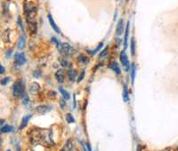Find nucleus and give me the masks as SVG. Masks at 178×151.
Masks as SVG:
<instances>
[{
  "mask_svg": "<svg viewBox=\"0 0 178 151\" xmlns=\"http://www.w3.org/2000/svg\"><path fill=\"white\" fill-rule=\"evenodd\" d=\"M128 35H129V22L126 24V34L124 38V47L126 48L127 46V40H128Z\"/></svg>",
  "mask_w": 178,
  "mask_h": 151,
  "instance_id": "18",
  "label": "nucleus"
},
{
  "mask_svg": "<svg viewBox=\"0 0 178 151\" xmlns=\"http://www.w3.org/2000/svg\"><path fill=\"white\" fill-rule=\"evenodd\" d=\"M68 76L70 78V80L71 82H74L76 80V76H77V71L74 69H70L68 71Z\"/></svg>",
  "mask_w": 178,
  "mask_h": 151,
  "instance_id": "16",
  "label": "nucleus"
},
{
  "mask_svg": "<svg viewBox=\"0 0 178 151\" xmlns=\"http://www.w3.org/2000/svg\"><path fill=\"white\" fill-rule=\"evenodd\" d=\"M59 50H60V53H62V55H69L71 51H72V48L70 46V44L68 43H62L59 47Z\"/></svg>",
  "mask_w": 178,
  "mask_h": 151,
  "instance_id": "3",
  "label": "nucleus"
},
{
  "mask_svg": "<svg viewBox=\"0 0 178 151\" xmlns=\"http://www.w3.org/2000/svg\"><path fill=\"white\" fill-rule=\"evenodd\" d=\"M86 146H87V151H92V149H91V146H90L89 144H87Z\"/></svg>",
  "mask_w": 178,
  "mask_h": 151,
  "instance_id": "35",
  "label": "nucleus"
},
{
  "mask_svg": "<svg viewBox=\"0 0 178 151\" xmlns=\"http://www.w3.org/2000/svg\"><path fill=\"white\" fill-rule=\"evenodd\" d=\"M23 102L24 105H27L28 103H29V101H30V99H29V96L26 94V93H24L23 96Z\"/></svg>",
  "mask_w": 178,
  "mask_h": 151,
  "instance_id": "28",
  "label": "nucleus"
},
{
  "mask_svg": "<svg viewBox=\"0 0 178 151\" xmlns=\"http://www.w3.org/2000/svg\"><path fill=\"white\" fill-rule=\"evenodd\" d=\"M60 63H61V65H62V67H64V68H70V66H71V63L69 62V60H67L64 58L60 59Z\"/></svg>",
  "mask_w": 178,
  "mask_h": 151,
  "instance_id": "21",
  "label": "nucleus"
},
{
  "mask_svg": "<svg viewBox=\"0 0 178 151\" xmlns=\"http://www.w3.org/2000/svg\"><path fill=\"white\" fill-rule=\"evenodd\" d=\"M135 65L133 64V65H132V72H131L132 84H134V82H135Z\"/></svg>",
  "mask_w": 178,
  "mask_h": 151,
  "instance_id": "26",
  "label": "nucleus"
},
{
  "mask_svg": "<svg viewBox=\"0 0 178 151\" xmlns=\"http://www.w3.org/2000/svg\"><path fill=\"white\" fill-rule=\"evenodd\" d=\"M48 21H49L50 25L52 26V28L54 29L55 32H57V33H60V32H61V31H60V29H59V27L56 25V23L54 22V19H53V17H52V15L51 14H48Z\"/></svg>",
  "mask_w": 178,
  "mask_h": 151,
  "instance_id": "12",
  "label": "nucleus"
},
{
  "mask_svg": "<svg viewBox=\"0 0 178 151\" xmlns=\"http://www.w3.org/2000/svg\"><path fill=\"white\" fill-rule=\"evenodd\" d=\"M123 31H124V21L122 19H120L117 25L116 34L118 36H120V35H122Z\"/></svg>",
  "mask_w": 178,
  "mask_h": 151,
  "instance_id": "8",
  "label": "nucleus"
},
{
  "mask_svg": "<svg viewBox=\"0 0 178 151\" xmlns=\"http://www.w3.org/2000/svg\"><path fill=\"white\" fill-rule=\"evenodd\" d=\"M73 150V142L71 140H68L66 143L64 144L63 148L61 151H72Z\"/></svg>",
  "mask_w": 178,
  "mask_h": 151,
  "instance_id": "11",
  "label": "nucleus"
},
{
  "mask_svg": "<svg viewBox=\"0 0 178 151\" xmlns=\"http://www.w3.org/2000/svg\"><path fill=\"white\" fill-rule=\"evenodd\" d=\"M60 105H61V107H62V108L65 107V102H64V100H61V102H60Z\"/></svg>",
  "mask_w": 178,
  "mask_h": 151,
  "instance_id": "34",
  "label": "nucleus"
},
{
  "mask_svg": "<svg viewBox=\"0 0 178 151\" xmlns=\"http://www.w3.org/2000/svg\"><path fill=\"white\" fill-rule=\"evenodd\" d=\"M84 77H85V71H83L79 76H78V78H77V83H80L81 81H82V79H84Z\"/></svg>",
  "mask_w": 178,
  "mask_h": 151,
  "instance_id": "31",
  "label": "nucleus"
},
{
  "mask_svg": "<svg viewBox=\"0 0 178 151\" xmlns=\"http://www.w3.org/2000/svg\"><path fill=\"white\" fill-rule=\"evenodd\" d=\"M55 78L57 79V81H58L59 83H63V82H64L65 77H64V73H63V71H62V69H59V70L56 71V73H55Z\"/></svg>",
  "mask_w": 178,
  "mask_h": 151,
  "instance_id": "10",
  "label": "nucleus"
},
{
  "mask_svg": "<svg viewBox=\"0 0 178 151\" xmlns=\"http://www.w3.org/2000/svg\"><path fill=\"white\" fill-rule=\"evenodd\" d=\"M17 22H18V25H19V27L21 28V30H22V31L23 32V31H24L23 25V22H22V18H21L20 16L18 17V21H17Z\"/></svg>",
  "mask_w": 178,
  "mask_h": 151,
  "instance_id": "29",
  "label": "nucleus"
},
{
  "mask_svg": "<svg viewBox=\"0 0 178 151\" xmlns=\"http://www.w3.org/2000/svg\"><path fill=\"white\" fill-rule=\"evenodd\" d=\"M110 68H111L117 75H120L121 74V69H120V67L118 65V63L116 62V61H113L110 64Z\"/></svg>",
  "mask_w": 178,
  "mask_h": 151,
  "instance_id": "9",
  "label": "nucleus"
},
{
  "mask_svg": "<svg viewBox=\"0 0 178 151\" xmlns=\"http://www.w3.org/2000/svg\"><path fill=\"white\" fill-rule=\"evenodd\" d=\"M123 99H124V101H128V90H127V86L125 85L124 86V90H123Z\"/></svg>",
  "mask_w": 178,
  "mask_h": 151,
  "instance_id": "23",
  "label": "nucleus"
},
{
  "mask_svg": "<svg viewBox=\"0 0 178 151\" xmlns=\"http://www.w3.org/2000/svg\"><path fill=\"white\" fill-rule=\"evenodd\" d=\"M31 118V115H27V116H23V120H22V123H21V125H20L19 129H20V130H23L24 127H26V125L28 124V123H29V121H30Z\"/></svg>",
  "mask_w": 178,
  "mask_h": 151,
  "instance_id": "13",
  "label": "nucleus"
},
{
  "mask_svg": "<svg viewBox=\"0 0 178 151\" xmlns=\"http://www.w3.org/2000/svg\"><path fill=\"white\" fill-rule=\"evenodd\" d=\"M17 151H21L20 150V148H17Z\"/></svg>",
  "mask_w": 178,
  "mask_h": 151,
  "instance_id": "36",
  "label": "nucleus"
},
{
  "mask_svg": "<svg viewBox=\"0 0 178 151\" xmlns=\"http://www.w3.org/2000/svg\"><path fill=\"white\" fill-rule=\"evenodd\" d=\"M108 50H109V46H106L105 48H104V50H102L101 51V53L99 54V58L101 59L102 57H104V56H106V54L108 53Z\"/></svg>",
  "mask_w": 178,
  "mask_h": 151,
  "instance_id": "27",
  "label": "nucleus"
},
{
  "mask_svg": "<svg viewBox=\"0 0 178 151\" xmlns=\"http://www.w3.org/2000/svg\"><path fill=\"white\" fill-rule=\"evenodd\" d=\"M1 130V132L2 133H10V132H13V130H14V127L13 126H11V125H5V126H3L2 128L0 129Z\"/></svg>",
  "mask_w": 178,
  "mask_h": 151,
  "instance_id": "22",
  "label": "nucleus"
},
{
  "mask_svg": "<svg viewBox=\"0 0 178 151\" xmlns=\"http://www.w3.org/2000/svg\"><path fill=\"white\" fill-rule=\"evenodd\" d=\"M25 93V86L22 80H17L13 85V94L15 98H21Z\"/></svg>",
  "mask_w": 178,
  "mask_h": 151,
  "instance_id": "2",
  "label": "nucleus"
},
{
  "mask_svg": "<svg viewBox=\"0 0 178 151\" xmlns=\"http://www.w3.org/2000/svg\"><path fill=\"white\" fill-rule=\"evenodd\" d=\"M4 124H5V120L4 119H0V129L3 127Z\"/></svg>",
  "mask_w": 178,
  "mask_h": 151,
  "instance_id": "33",
  "label": "nucleus"
},
{
  "mask_svg": "<svg viewBox=\"0 0 178 151\" xmlns=\"http://www.w3.org/2000/svg\"><path fill=\"white\" fill-rule=\"evenodd\" d=\"M28 22V26L29 29L32 33H36L37 32V23L36 21H31V22Z\"/></svg>",
  "mask_w": 178,
  "mask_h": 151,
  "instance_id": "15",
  "label": "nucleus"
},
{
  "mask_svg": "<svg viewBox=\"0 0 178 151\" xmlns=\"http://www.w3.org/2000/svg\"><path fill=\"white\" fill-rule=\"evenodd\" d=\"M77 60H78V62L80 63V64H83V65H85V64H87L88 62H89V60H88V58L85 56V55H83V54H80L78 57H77Z\"/></svg>",
  "mask_w": 178,
  "mask_h": 151,
  "instance_id": "17",
  "label": "nucleus"
},
{
  "mask_svg": "<svg viewBox=\"0 0 178 151\" xmlns=\"http://www.w3.org/2000/svg\"><path fill=\"white\" fill-rule=\"evenodd\" d=\"M102 45H103V44H102V42H101V43L98 45V46H97L95 49H93V50H86V52L89 53L90 55H94V54L97 53V52H99V51H100V49L102 47Z\"/></svg>",
  "mask_w": 178,
  "mask_h": 151,
  "instance_id": "19",
  "label": "nucleus"
},
{
  "mask_svg": "<svg viewBox=\"0 0 178 151\" xmlns=\"http://www.w3.org/2000/svg\"><path fill=\"white\" fill-rule=\"evenodd\" d=\"M59 91L61 92V93H62V97H63V99L64 100H69L70 99V93L67 92V91L65 90L64 88H62V87H60L59 88Z\"/></svg>",
  "mask_w": 178,
  "mask_h": 151,
  "instance_id": "20",
  "label": "nucleus"
},
{
  "mask_svg": "<svg viewBox=\"0 0 178 151\" xmlns=\"http://www.w3.org/2000/svg\"><path fill=\"white\" fill-rule=\"evenodd\" d=\"M119 59H120V61H121L122 65L125 67V68H126V70H128V68H129V60H128V57H127L126 53H125L124 51H122V52L120 53Z\"/></svg>",
  "mask_w": 178,
  "mask_h": 151,
  "instance_id": "6",
  "label": "nucleus"
},
{
  "mask_svg": "<svg viewBox=\"0 0 178 151\" xmlns=\"http://www.w3.org/2000/svg\"><path fill=\"white\" fill-rule=\"evenodd\" d=\"M131 54L133 56L135 54V41L134 38L131 39Z\"/></svg>",
  "mask_w": 178,
  "mask_h": 151,
  "instance_id": "25",
  "label": "nucleus"
},
{
  "mask_svg": "<svg viewBox=\"0 0 178 151\" xmlns=\"http://www.w3.org/2000/svg\"><path fill=\"white\" fill-rule=\"evenodd\" d=\"M66 121H67V123H69V124H72V123L75 122V119H74V117H73V116H72L71 114L68 113L66 115Z\"/></svg>",
  "mask_w": 178,
  "mask_h": 151,
  "instance_id": "24",
  "label": "nucleus"
},
{
  "mask_svg": "<svg viewBox=\"0 0 178 151\" xmlns=\"http://www.w3.org/2000/svg\"><path fill=\"white\" fill-rule=\"evenodd\" d=\"M5 70H6L5 68H4V67L0 64V75H1V74H3V73L5 72Z\"/></svg>",
  "mask_w": 178,
  "mask_h": 151,
  "instance_id": "32",
  "label": "nucleus"
},
{
  "mask_svg": "<svg viewBox=\"0 0 178 151\" xmlns=\"http://www.w3.org/2000/svg\"><path fill=\"white\" fill-rule=\"evenodd\" d=\"M7 151H11V150H7Z\"/></svg>",
  "mask_w": 178,
  "mask_h": 151,
  "instance_id": "37",
  "label": "nucleus"
},
{
  "mask_svg": "<svg viewBox=\"0 0 178 151\" xmlns=\"http://www.w3.org/2000/svg\"><path fill=\"white\" fill-rule=\"evenodd\" d=\"M40 91V85L37 82H33L29 85V92L32 95H37Z\"/></svg>",
  "mask_w": 178,
  "mask_h": 151,
  "instance_id": "5",
  "label": "nucleus"
},
{
  "mask_svg": "<svg viewBox=\"0 0 178 151\" xmlns=\"http://www.w3.org/2000/svg\"><path fill=\"white\" fill-rule=\"evenodd\" d=\"M17 47L19 50H23L25 47V36L23 35L21 36L19 38V41H18V44H17Z\"/></svg>",
  "mask_w": 178,
  "mask_h": 151,
  "instance_id": "14",
  "label": "nucleus"
},
{
  "mask_svg": "<svg viewBox=\"0 0 178 151\" xmlns=\"http://www.w3.org/2000/svg\"><path fill=\"white\" fill-rule=\"evenodd\" d=\"M14 60H15V63L18 66H22L26 63V57L24 55L23 53H17L14 56Z\"/></svg>",
  "mask_w": 178,
  "mask_h": 151,
  "instance_id": "4",
  "label": "nucleus"
},
{
  "mask_svg": "<svg viewBox=\"0 0 178 151\" xmlns=\"http://www.w3.org/2000/svg\"><path fill=\"white\" fill-rule=\"evenodd\" d=\"M51 110V107L47 105H40L36 108V111L40 115H45Z\"/></svg>",
  "mask_w": 178,
  "mask_h": 151,
  "instance_id": "7",
  "label": "nucleus"
},
{
  "mask_svg": "<svg viewBox=\"0 0 178 151\" xmlns=\"http://www.w3.org/2000/svg\"><path fill=\"white\" fill-rule=\"evenodd\" d=\"M9 81H10V77H5L4 79H2V80H1L0 84H3V85H6V84L9 83Z\"/></svg>",
  "mask_w": 178,
  "mask_h": 151,
  "instance_id": "30",
  "label": "nucleus"
},
{
  "mask_svg": "<svg viewBox=\"0 0 178 151\" xmlns=\"http://www.w3.org/2000/svg\"><path fill=\"white\" fill-rule=\"evenodd\" d=\"M31 140L32 143L42 144L47 147H52L54 145V141L52 139V132L50 130H34L31 132Z\"/></svg>",
  "mask_w": 178,
  "mask_h": 151,
  "instance_id": "1",
  "label": "nucleus"
}]
</instances>
